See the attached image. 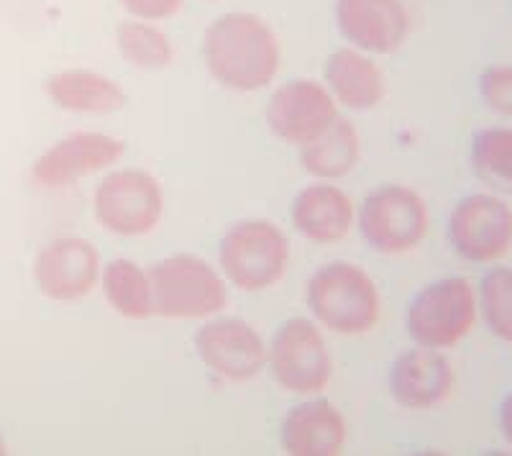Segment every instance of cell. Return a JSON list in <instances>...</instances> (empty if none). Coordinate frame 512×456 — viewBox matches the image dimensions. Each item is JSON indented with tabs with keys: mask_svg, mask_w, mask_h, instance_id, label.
I'll return each instance as SVG.
<instances>
[{
	"mask_svg": "<svg viewBox=\"0 0 512 456\" xmlns=\"http://www.w3.org/2000/svg\"><path fill=\"white\" fill-rule=\"evenodd\" d=\"M203 59L218 85L254 93L267 88L280 72V36L256 13H223L205 29Z\"/></svg>",
	"mask_w": 512,
	"mask_h": 456,
	"instance_id": "1",
	"label": "cell"
},
{
	"mask_svg": "<svg viewBox=\"0 0 512 456\" xmlns=\"http://www.w3.org/2000/svg\"><path fill=\"white\" fill-rule=\"evenodd\" d=\"M308 308L333 334L356 336L377 326L382 300L364 269L351 262H331L310 277Z\"/></svg>",
	"mask_w": 512,
	"mask_h": 456,
	"instance_id": "2",
	"label": "cell"
},
{
	"mask_svg": "<svg viewBox=\"0 0 512 456\" xmlns=\"http://www.w3.org/2000/svg\"><path fill=\"white\" fill-rule=\"evenodd\" d=\"M154 313L162 318H208L226 308V282L205 259L175 254L149 272Z\"/></svg>",
	"mask_w": 512,
	"mask_h": 456,
	"instance_id": "3",
	"label": "cell"
},
{
	"mask_svg": "<svg viewBox=\"0 0 512 456\" xmlns=\"http://www.w3.org/2000/svg\"><path fill=\"white\" fill-rule=\"evenodd\" d=\"M223 275L244 293H259L285 277L290 244L280 228L269 221H241L221 241Z\"/></svg>",
	"mask_w": 512,
	"mask_h": 456,
	"instance_id": "4",
	"label": "cell"
},
{
	"mask_svg": "<svg viewBox=\"0 0 512 456\" xmlns=\"http://www.w3.org/2000/svg\"><path fill=\"white\" fill-rule=\"evenodd\" d=\"M477 321V295L464 277L425 285L408 308V331L418 346L451 349Z\"/></svg>",
	"mask_w": 512,
	"mask_h": 456,
	"instance_id": "5",
	"label": "cell"
},
{
	"mask_svg": "<svg viewBox=\"0 0 512 456\" xmlns=\"http://www.w3.org/2000/svg\"><path fill=\"white\" fill-rule=\"evenodd\" d=\"M93 211L111 234L144 236L162 221V185L144 170H116L95 188Z\"/></svg>",
	"mask_w": 512,
	"mask_h": 456,
	"instance_id": "6",
	"label": "cell"
},
{
	"mask_svg": "<svg viewBox=\"0 0 512 456\" xmlns=\"http://www.w3.org/2000/svg\"><path fill=\"white\" fill-rule=\"evenodd\" d=\"M267 362L274 382L295 395H315L326 390L333 375L326 339L308 318H290L274 331Z\"/></svg>",
	"mask_w": 512,
	"mask_h": 456,
	"instance_id": "7",
	"label": "cell"
},
{
	"mask_svg": "<svg viewBox=\"0 0 512 456\" xmlns=\"http://www.w3.org/2000/svg\"><path fill=\"white\" fill-rule=\"evenodd\" d=\"M359 228L377 252H410L428 234V208L415 190L405 185H382L361 203Z\"/></svg>",
	"mask_w": 512,
	"mask_h": 456,
	"instance_id": "8",
	"label": "cell"
},
{
	"mask_svg": "<svg viewBox=\"0 0 512 456\" xmlns=\"http://www.w3.org/2000/svg\"><path fill=\"white\" fill-rule=\"evenodd\" d=\"M448 241L466 262H497L512 246V208L487 193L459 200L448 218Z\"/></svg>",
	"mask_w": 512,
	"mask_h": 456,
	"instance_id": "9",
	"label": "cell"
},
{
	"mask_svg": "<svg viewBox=\"0 0 512 456\" xmlns=\"http://www.w3.org/2000/svg\"><path fill=\"white\" fill-rule=\"evenodd\" d=\"M123 157V141L100 131H77L64 136L41 154L31 167V180L39 188H70L72 182L103 172Z\"/></svg>",
	"mask_w": 512,
	"mask_h": 456,
	"instance_id": "10",
	"label": "cell"
},
{
	"mask_svg": "<svg viewBox=\"0 0 512 456\" xmlns=\"http://www.w3.org/2000/svg\"><path fill=\"white\" fill-rule=\"evenodd\" d=\"M195 349L213 375L228 382H246L267 364V346L251 323L241 318H216L195 334Z\"/></svg>",
	"mask_w": 512,
	"mask_h": 456,
	"instance_id": "11",
	"label": "cell"
},
{
	"mask_svg": "<svg viewBox=\"0 0 512 456\" xmlns=\"http://www.w3.org/2000/svg\"><path fill=\"white\" fill-rule=\"evenodd\" d=\"M338 118L336 98L315 80H292L269 98L267 123L277 139L303 147Z\"/></svg>",
	"mask_w": 512,
	"mask_h": 456,
	"instance_id": "12",
	"label": "cell"
},
{
	"mask_svg": "<svg viewBox=\"0 0 512 456\" xmlns=\"http://www.w3.org/2000/svg\"><path fill=\"white\" fill-rule=\"evenodd\" d=\"M34 280L41 295L57 303H75L93 293L100 280V257L95 246L80 236L49 241L34 262Z\"/></svg>",
	"mask_w": 512,
	"mask_h": 456,
	"instance_id": "13",
	"label": "cell"
},
{
	"mask_svg": "<svg viewBox=\"0 0 512 456\" xmlns=\"http://www.w3.org/2000/svg\"><path fill=\"white\" fill-rule=\"evenodd\" d=\"M336 26L351 47L392 54L408 41L410 13L402 0H336Z\"/></svg>",
	"mask_w": 512,
	"mask_h": 456,
	"instance_id": "14",
	"label": "cell"
},
{
	"mask_svg": "<svg viewBox=\"0 0 512 456\" xmlns=\"http://www.w3.org/2000/svg\"><path fill=\"white\" fill-rule=\"evenodd\" d=\"M390 390L397 405L408 410H428L448 400L454 390V369L438 349L418 346L395 359Z\"/></svg>",
	"mask_w": 512,
	"mask_h": 456,
	"instance_id": "15",
	"label": "cell"
},
{
	"mask_svg": "<svg viewBox=\"0 0 512 456\" xmlns=\"http://www.w3.org/2000/svg\"><path fill=\"white\" fill-rule=\"evenodd\" d=\"M280 441L292 456H336L344 451L346 421L328 400H308L287 413Z\"/></svg>",
	"mask_w": 512,
	"mask_h": 456,
	"instance_id": "16",
	"label": "cell"
},
{
	"mask_svg": "<svg viewBox=\"0 0 512 456\" xmlns=\"http://www.w3.org/2000/svg\"><path fill=\"white\" fill-rule=\"evenodd\" d=\"M292 223L308 241L338 244L354 226V203L341 188L318 182L292 200Z\"/></svg>",
	"mask_w": 512,
	"mask_h": 456,
	"instance_id": "17",
	"label": "cell"
},
{
	"mask_svg": "<svg viewBox=\"0 0 512 456\" xmlns=\"http://www.w3.org/2000/svg\"><path fill=\"white\" fill-rule=\"evenodd\" d=\"M326 85L336 103L351 111H369L379 106L384 98V72L382 67L367 57V52L351 47L336 49L326 59Z\"/></svg>",
	"mask_w": 512,
	"mask_h": 456,
	"instance_id": "18",
	"label": "cell"
},
{
	"mask_svg": "<svg viewBox=\"0 0 512 456\" xmlns=\"http://www.w3.org/2000/svg\"><path fill=\"white\" fill-rule=\"evenodd\" d=\"M49 100L62 111L105 116L126 106V93L116 80L93 70H62L44 82Z\"/></svg>",
	"mask_w": 512,
	"mask_h": 456,
	"instance_id": "19",
	"label": "cell"
},
{
	"mask_svg": "<svg viewBox=\"0 0 512 456\" xmlns=\"http://www.w3.org/2000/svg\"><path fill=\"white\" fill-rule=\"evenodd\" d=\"M305 170L318 180H338L349 175L361 157V136L356 126L346 118H336L323 134L303 144Z\"/></svg>",
	"mask_w": 512,
	"mask_h": 456,
	"instance_id": "20",
	"label": "cell"
},
{
	"mask_svg": "<svg viewBox=\"0 0 512 456\" xmlns=\"http://www.w3.org/2000/svg\"><path fill=\"white\" fill-rule=\"evenodd\" d=\"M103 293L116 313L131 321L154 316L152 280L131 259H113L103 269Z\"/></svg>",
	"mask_w": 512,
	"mask_h": 456,
	"instance_id": "21",
	"label": "cell"
},
{
	"mask_svg": "<svg viewBox=\"0 0 512 456\" xmlns=\"http://www.w3.org/2000/svg\"><path fill=\"white\" fill-rule=\"evenodd\" d=\"M116 47L128 65L139 70H164L175 62L172 39L154 21H123L116 29Z\"/></svg>",
	"mask_w": 512,
	"mask_h": 456,
	"instance_id": "22",
	"label": "cell"
},
{
	"mask_svg": "<svg viewBox=\"0 0 512 456\" xmlns=\"http://www.w3.org/2000/svg\"><path fill=\"white\" fill-rule=\"evenodd\" d=\"M474 172L512 193V129H484L472 141Z\"/></svg>",
	"mask_w": 512,
	"mask_h": 456,
	"instance_id": "23",
	"label": "cell"
},
{
	"mask_svg": "<svg viewBox=\"0 0 512 456\" xmlns=\"http://www.w3.org/2000/svg\"><path fill=\"white\" fill-rule=\"evenodd\" d=\"M479 305L487 328L512 344V269H492L479 287Z\"/></svg>",
	"mask_w": 512,
	"mask_h": 456,
	"instance_id": "24",
	"label": "cell"
},
{
	"mask_svg": "<svg viewBox=\"0 0 512 456\" xmlns=\"http://www.w3.org/2000/svg\"><path fill=\"white\" fill-rule=\"evenodd\" d=\"M479 93L492 111L512 116V67H489L479 77Z\"/></svg>",
	"mask_w": 512,
	"mask_h": 456,
	"instance_id": "25",
	"label": "cell"
},
{
	"mask_svg": "<svg viewBox=\"0 0 512 456\" xmlns=\"http://www.w3.org/2000/svg\"><path fill=\"white\" fill-rule=\"evenodd\" d=\"M128 16L141 21H167L177 16L185 6V0H118Z\"/></svg>",
	"mask_w": 512,
	"mask_h": 456,
	"instance_id": "26",
	"label": "cell"
},
{
	"mask_svg": "<svg viewBox=\"0 0 512 456\" xmlns=\"http://www.w3.org/2000/svg\"><path fill=\"white\" fill-rule=\"evenodd\" d=\"M500 431L502 436H505L507 444L512 446V392L500 405Z\"/></svg>",
	"mask_w": 512,
	"mask_h": 456,
	"instance_id": "27",
	"label": "cell"
},
{
	"mask_svg": "<svg viewBox=\"0 0 512 456\" xmlns=\"http://www.w3.org/2000/svg\"><path fill=\"white\" fill-rule=\"evenodd\" d=\"M3 454H8V446H6V441H3V436H0V456Z\"/></svg>",
	"mask_w": 512,
	"mask_h": 456,
	"instance_id": "28",
	"label": "cell"
},
{
	"mask_svg": "<svg viewBox=\"0 0 512 456\" xmlns=\"http://www.w3.org/2000/svg\"><path fill=\"white\" fill-rule=\"evenodd\" d=\"M208 3H210V0H208Z\"/></svg>",
	"mask_w": 512,
	"mask_h": 456,
	"instance_id": "29",
	"label": "cell"
}]
</instances>
